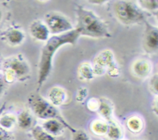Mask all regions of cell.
Returning a JSON list of instances; mask_svg holds the SVG:
<instances>
[{
	"instance_id": "obj_1",
	"label": "cell",
	"mask_w": 158,
	"mask_h": 140,
	"mask_svg": "<svg viewBox=\"0 0 158 140\" xmlns=\"http://www.w3.org/2000/svg\"><path fill=\"white\" fill-rule=\"evenodd\" d=\"M80 32L77 29L59 35H52L48 38L47 42L42 49L41 57L39 64L38 88L43 86V82L49 76L52 69V57L56 51L65 44L74 45L80 37Z\"/></svg>"
},
{
	"instance_id": "obj_2",
	"label": "cell",
	"mask_w": 158,
	"mask_h": 140,
	"mask_svg": "<svg viewBox=\"0 0 158 140\" xmlns=\"http://www.w3.org/2000/svg\"><path fill=\"white\" fill-rule=\"evenodd\" d=\"M77 20L78 24L76 29L80 32V35L94 38L110 36L104 23L89 9L79 6L77 9Z\"/></svg>"
},
{
	"instance_id": "obj_3",
	"label": "cell",
	"mask_w": 158,
	"mask_h": 140,
	"mask_svg": "<svg viewBox=\"0 0 158 140\" xmlns=\"http://www.w3.org/2000/svg\"><path fill=\"white\" fill-rule=\"evenodd\" d=\"M92 68L94 75H102L107 74L114 78L120 75V69L115 62L114 53L110 49L102 51L95 57Z\"/></svg>"
},
{
	"instance_id": "obj_4",
	"label": "cell",
	"mask_w": 158,
	"mask_h": 140,
	"mask_svg": "<svg viewBox=\"0 0 158 140\" xmlns=\"http://www.w3.org/2000/svg\"><path fill=\"white\" fill-rule=\"evenodd\" d=\"M114 11L118 19L124 24H135L144 18L141 10L131 2H117L114 5Z\"/></svg>"
},
{
	"instance_id": "obj_5",
	"label": "cell",
	"mask_w": 158,
	"mask_h": 140,
	"mask_svg": "<svg viewBox=\"0 0 158 140\" xmlns=\"http://www.w3.org/2000/svg\"><path fill=\"white\" fill-rule=\"evenodd\" d=\"M29 106L35 115L43 119L60 118V113L55 107L40 95L34 94L29 98Z\"/></svg>"
},
{
	"instance_id": "obj_6",
	"label": "cell",
	"mask_w": 158,
	"mask_h": 140,
	"mask_svg": "<svg viewBox=\"0 0 158 140\" xmlns=\"http://www.w3.org/2000/svg\"><path fill=\"white\" fill-rule=\"evenodd\" d=\"M45 21L49 32L52 34L59 35V33L62 34L73 30V26L69 20L64 15L57 12L46 14Z\"/></svg>"
},
{
	"instance_id": "obj_7",
	"label": "cell",
	"mask_w": 158,
	"mask_h": 140,
	"mask_svg": "<svg viewBox=\"0 0 158 140\" xmlns=\"http://www.w3.org/2000/svg\"><path fill=\"white\" fill-rule=\"evenodd\" d=\"M5 67L12 70L15 74V78L19 79H23V78L27 77L30 72L28 63L23 58L19 57L9 60L6 63Z\"/></svg>"
},
{
	"instance_id": "obj_8",
	"label": "cell",
	"mask_w": 158,
	"mask_h": 140,
	"mask_svg": "<svg viewBox=\"0 0 158 140\" xmlns=\"http://www.w3.org/2000/svg\"><path fill=\"white\" fill-rule=\"evenodd\" d=\"M31 35L38 40L46 41L49 38V31L46 24L40 21H34L29 28Z\"/></svg>"
},
{
	"instance_id": "obj_9",
	"label": "cell",
	"mask_w": 158,
	"mask_h": 140,
	"mask_svg": "<svg viewBox=\"0 0 158 140\" xmlns=\"http://www.w3.org/2000/svg\"><path fill=\"white\" fill-rule=\"evenodd\" d=\"M49 98L54 106H61L66 100V92L60 87H53L49 90Z\"/></svg>"
},
{
	"instance_id": "obj_10",
	"label": "cell",
	"mask_w": 158,
	"mask_h": 140,
	"mask_svg": "<svg viewBox=\"0 0 158 140\" xmlns=\"http://www.w3.org/2000/svg\"><path fill=\"white\" fill-rule=\"evenodd\" d=\"M158 46V32L155 27H150L145 35V47L149 51H154Z\"/></svg>"
},
{
	"instance_id": "obj_11",
	"label": "cell",
	"mask_w": 158,
	"mask_h": 140,
	"mask_svg": "<svg viewBox=\"0 0 158 140\" xmlns=\"http://www.w3.org/2000/svg\"><path fill=\"white\" fill-rule=\"evenodd\" d=\"M151 66L148 61L145 59H139L134 62L133 66L134 72L140 78H144L149 75Z\"/></svg>"
},
{
	"instance_id": "obj_12",
	"label": "cell",
	"mask_w": 158,
	"mask_h": 140,
	"mask_svg": "<svg viewBox=\"0 0 158 140\" xmlns=\"http://www.w3.org/2000/svg\"><path fill=\"white\" fill-rule=\"evenodd\" d=\"M6 38L10 44L18 45L24 39V33L19 29H9L6 33Z\"/></svg>"
},
{
	"instance_id": "obj_13",
	"label": "cell",
	"mask_w": 158,
	"mask_h": 140,
	"mask_svg": "<svg viewBox=\"0 0 158 140\" xmlns=\"http://www.w3.org/2000/svg\"><path fill=\"white\" fill-rule=\"evenodd\" d=\"M43 127L46 129V132H49L52 134H57L62 130V126L61 122L60 121L54 118H51V119H47L43 124Z\"/></svg>"
},
{
	"instance_id": "obj_14",
	"label": "cell",
	"mask_w": 158,
	"mask_h": 140,
	"mask_svg": "<svg viewBox=\"0 0 158 140\" xmlns=\"http://www.w3.org/2000/svg\"><path fill=\"white\" fill-rule=\"evenodd\" d=\"M79 73L82 78L86 80L93 79L94 76L92 66L88 62L82 63L79 66Z\"/></svg>"
},
{
	"instance_id": "obj_15",
	"label": "cell",
	"mask_w": 158,
	"mask_h": 140,
	"mask_svg": "<svg viewBox=\"0 0 158 140\" xmlns=\"http://www.w3.org/2000/svg\"><path fill=\"white\" fill-rule=\"evenodd\" d=\"M32 117L26 111L21 112L18 116L19 126L23 129H28L32 125Z\"/></svg>"
},
{
	"instance_id": "obj_16",
	"label": "cell",
	"mask_w": 158,
	"mask_h": 140,
	"mask_svg": "<svg viewBox=\"0 0 158 140\" xmlns=\"http://www.w3.org/2000/svg\"><path fill=\"white\" fill-rule=\"evenodd\" d=\"M15 122V117L12 114H5L0 118V126L2 129H10Z\"/></svg>"
},
{
	"instance_id": "obj_17",
	"label": "cell",
	"mask_w": 158,
	"mask_h": 140,
	"mask_svg": "<svg viewBox=\"0 0 158 140\" xmlns=\"http://www.w3.org/2000/svg\"><path fill=\"white\" fill-rule=\"evenodd\" d=\"M127 126L132 132H137L141 130L143 127V122L138 117H131L127 121Z\"/></svg>"
},
{
	"instance_id": "obj_18",
	"label": "cell",
	"mask_w": 158,
	"mask_h": 140,
	"mask_svg": "<svg viewBox=\"0 0 158 140\" xmlns=\"http://www.w3.org/2000/svg\"><path fill=\"white\" fill-rule=\"evenodd\" d=\"M98 110L100 115H103L104 118H107L108 120L110 119L111 114H112V108L110 106L109 103L104 101H101L100 102Z\"/></svg>"
},
{
	"instance_id": "obj_19",
	"label": "cell",
	"mask_w": 158,
	"mask_h": 140,
	"mask_svg": "<svg viewBox=\"0 0 158 140\" xmlns=\"http://www.w3.org/2000/svg\"><path fill=\"white\" fill-rule=\"evenodd\" d=\"M92 130L97 134H104L107 132L108 125L104 122L97 120L92 124Z\"/></svg>"
},
{
	"instance_id": "obj_20",
	"label": "cell",
	"mask_w": 158,
	"mask_h": 140,
	"mask_svg": "<svg viewBox=\"0 0 158 140\" xmlns=\"http://www.w3.org/2000/svg\"><path fill=\"white\" fill-rule=\"evenodd\" d=\"M32 133H33L34 137L36 140H54V138L50 135L44 132L39 126L34 128L33 130H32Z\"/></svg>"
},
{
	"instance_id": "obj_21",
	"label": "cell",
	"mask_w": 158,
	"mask_h": 140,
	"mask_svg": "<svg viewBox=\"0 0 158 140\" xmlns=\"http://www.w3.org/2000/svg\"><path fill=\"white\" fill-rule=\"evenodd\" d=\"M108 135L112 139H118L121 135L120 130L114 123H110V126H108Z\"/></svg>"
},
{
	"instance_id": "obj_22",
	"label": "cell",
	"mask_w": 158,
	"mask_h": 140,
	"mask_svg": "<svg viewBox=\"0 0 158 140\" xmlns=\"http://www.w3.org/2000/svg\"><path fill=\"white\" fill-rule=\"evenodd\" d=\"M88 94V90L86 87H80V89L77 90V96H76V100L77 102H82L85 98H86Z\"/></svg>"
},
{
	"instance_id": "obj_23",
	"label": "cell",
	"mask_w": 158,
	"mask_h": 140,
	"mask_svg": "<svg viewBox=\"0 0 158 140\" xmlns=\"http://www.w3.org/2000/svg\"><path fill=\"white\" fill-rule=\"evenodd\" d=\"M140 2L143 8L148 10H157V1H140Z\"/></svg>"
},
{
	"instance_id": "obj_24",
	"label": "cell",
	"mask_w": 158,
	"mask_h": 140,
	"mask_svg": "<svg viewBox=\"0 0 158 140\" xmlns=\"http://www.w3.org/2000/svg\"><path fill=\"white\" fill-rule=\"evenodd\" d=\"M100 101H99L97 98H91L87 102V107L91 111H97L98 110L99 106H100Z\"/></svg>"
},
{
	"instance_id": "obj_25",
	"label": "cell",
	"mask_w": 158,
	"mask_h": 140,
	"mask_svg": "<svg viewBox=\"0 0 158 140\" xmlns=\"http://www.w3.org/2000/svg\"><path fill=\"white\" fill-rule=\"evenodd\" d=\"M15 78H15L14 72L9 69H8V68H6V70H5V80H6V82L9 83H12V82L15 81Z\"/></svg>"
},
{
	"instance_id": "obj_26",
	"label": "cell",
	"mask_w": 158,
	"mask_h": 140,
	"mask_svg": "<svg viewBox=\"0 0 158 140\" xmlns=\"http://www.w3.org/2000/svg\"><path fill=\"white\" fill-rule=\"evenodd\" d=\"M157 75H155L152 78L151 81V90L154 92V93H157Z\"/></svg>"
},
{
	"instance_id": "obj_27",
	"label": "cell",
	"mask_w": 158,
	"mask_h": 140,
	"mask_svg": "<svg viewBox=\"0 0 158 140\" xmlns=\"http://www.w3.org/2000/svg\"><path fill=\"white\" fill-rule=\"evenodd\" d=\"M73 140H88V138L84 132L79 131V132H77V133L74 135Z\"/></svg>"
},
{
	"instance_id": "obj_28",
	"label": "cell",
	"mask_w": 158,
	"mask_h": 140,
	"mask_svg": "<svg viewBox=\"0 0 158 140\" xmlns=\"http://www.w3.org/2000/svg\"><path fill=\"white\" fill-rule=\"evenodd\" d=\"M9 139V135L7 132L4 129L0 126V140H8Z\"/></svg>"
},
{
	"instance_id": "obj_29",
	"label": "cell",
	"mask_w": 158,
	"mask_h": 140,
	"mask_svg": "<svg viewBox=\"0 0 158 140\" xmlns=\"http://www.w3.org/2000/svg\"><path fill=\"white\" fill-rule=\"evenodd\" d=\"M3 89H4V82H3L2 80L0 78V96H1L2 93Z\"/></svg>"
},
{
	"instance_id": "obj_30",
	"label": "cell",
	"mask_w": 158,
	"mask_h": 140,
	"mask_svg": "<svg viewBox=\"0 0 158 140\" xmlns=\"http://www.w3.org/2000/svg\"><path fill=\"white\" fill-rule=\"evenodd\" d=\"M1 19H2V12L1 11H0V22H1Z\"/></svg>"
},
{
	"instance_id": "obj_31",
	"label": "cell",
	"mask_w": 158,
	"mask_h": 140,
	"mask_svg": "<svg viewBox=\"0 0 158 140\" xmlns=\"http://www.w3.org/2000/svg\"><path fill=\"white\" fill-rule=\"evenodd\" d=\"M0 66H1V60H0Z\"/></svg>"
}]
</instances>
